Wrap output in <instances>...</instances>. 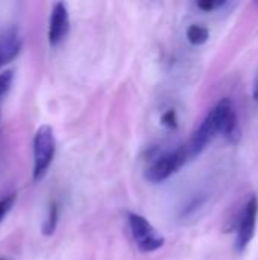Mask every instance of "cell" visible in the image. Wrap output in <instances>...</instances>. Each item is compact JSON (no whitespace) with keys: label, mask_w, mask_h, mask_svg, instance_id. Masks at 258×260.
<instances>
[{"label":"cell","mask_w":258,"mask_h":260,"mask_svg":"<svg viewBox=\"0 0 258 260\" xmlns=\"http://www.w3.org/2000/svg\"><path fill=\"white\" fill-rule=\"evenodd\" d=\"M56 142L53 129L49 125H41L33 137V180H41L53 161Z\"/></svg>","instance_id":"obj_1"},{"label":"cell","mask_w":258,"mask_h":260,"mask_svg":"<svg viewBox=\"0 0 258 260\" xmlns=\"http://www.w3.org/2000/svg\"><path fill=\"white\" fill-rule=\"evenodd\" d=\"M14 203H15V193H9V195L3 197L0 200V222L3 221L6 213H9V210L12 209Z\"/></svg>","instance_id":"obj_11"},{"label":"cell","mask_w":258,"mask_h":260,"mask_svg":"<svg viewBox=\"0 0 258 260\" xmlns=\"http://www.w3.org/2000/svg\"><path fill=\"white\" fill-rule=\"evenodd\" d=\"M12 78H14L12 70H6V72L0 73V98L9 90V87L12 84Z\"/></svg>","instance_id":"obj_12"},{"label":"cell","mask_w":258,"mask_h":260,"mask_svg":"<svg viewBox=\"0 0 258 260\" xmlns=\"http://www.w3.org/2000/svg\"><path fill=\"white\" fill-rule=\"evenodd\" d=\"M58 218H59V206L56 201H53L49 206V213H47V218L43 224V235L44 236H52L55 233L56 225H58Z\"/></svg>","instance_id":"obj_9"},{"label":"cell","mask_w":258,"mask_h":260,"mask_svg":"<svg viewBox=\"0 0 258 260\" xmlns=\"http://www.w3.org/2000/svg\"><path fill=\"white\" fill-rule=\"evenodd\" d=\"M220 134V129H219V122L214 116L213 111H210L205 119L202 120V123L199 125V128L195 131V134L192 136L189 145L186 146L187 149V154H189V158H193L196 155H199L205 148L207 145L217 136Z\"/></svg>","instance_id":"obj_6"},{"label":"cell","mask_w":258,"mask_h":260,"mask_svg":"<svg viewBox=\"0 0 258 260\" xmlns=\"http://www.w3.org/2000/svg\"><path fill=\"white\" fill-rule=\"evenodd\" d=\"M211 111L214 113L217 122H219V129L220 134L231 143H237L240 140L242 131L239 126V120H237V114L236 110L231 104V101L228 98L219 101Z\"/></svg>","instance_id":"obj_5"},{"label":"cell","mask_w":258,"mask_h":260,"mask_svg":"<svg viewBox=\"0 0 258 260\" xmlns=\"http://www.w3.org/2000/svg\"><path fill=\"white\" fill-rule=\"evenodd\" d=\"M257 215L258 200L255 195H252L243 206V209L239 215V221H237V235H236V241H234V248L239 254L245 253V250L248 248L249 242L252 241V238L255 235Z\"/></svg>","instance_id":"obj_3"},{"label":"cell","mask_w":258,"mask_h":260,"mask_svg":"<svg viewBox=\"0 0 258 260\" xmlns=\"http://www.w3.org/2000/svg\"><path fill=\"white\" fill-rule=\"evenodd\" d=\"M254 99L258 101V82L255 84V87H254Z\"/></svg>","instance_id":"obj_15"},{"label":"cell","mask_w":258,"mask_h":260,"mask_svg":"<svg viewBox=\"0 0 258 260\" xmlns=\"http://www.w3.org/2000/svg\"><path fill=\"white\" fill-rule=\"evenodd\" d=\"M21 50V37L15 29L6 30L0 35V67L11 62Z\"/></svg>","instance_id":"obj_8"},{"label":"cell","mask_w":258,"mask_h":260,"mask_svg":"<svg viewBox=\"0 0 258 260\" xmlns=\"http://www.w3.org/2000/svg\"><path fill=\"white\" fill-rule=\"evenodd\" d=\"M161 123L170 129H175L178 126V117L175 110H167L163 116H161Z\"/></svg>","instance_id":"obj_13"},{"label":"cell","mask_w":258,"mask_h":260,"mask_svg":"<svg viewBox=\"0 0 258 260\" xmlns=\"http://www.w3.org/2000/svg\"><path fill=\"white\" fill-rule=\"evenodd\" d=\"M222 5H225V2H222V0H201V2H198V8L205 11V12L214 11V9L220 8Z\"/></svg>","instance_id":"obj_14"},{"label":"cell","mask_w":258,"mask_h":260,"mask_svg":"<svg viewBox=\"0 0 258 260\" xmlns=\"http://www.w3.org/2000/svg\"><path fill=\"white\" fill-rule=\"evenodd\" d=\"M128 225L134 242L141 253H152L164 245V238L144 216L138 213H128Z\"/></svg>","instance_id":"obj_2"},{"label":"cell","mask_w":258,"mask_h":260,"mask_svg":"<svg viewBox=\"0 0 258 260\" xmlns=\"http://www.w3.org/2000/svg\"><path fill=\"white\" fill-rule=\"evenodd\" d=\"M0 260H2V259H0Z\"/></svg>","instance_id":"obj_16"},{"label":"cell","mask_w":258,"mask_h":260,"mask_svg":"<svg viewBox=\"0 0 258 260\" xmlns=\"http://www.w3.org/2000/svg\"><path fill=\"white\" fill-rule=\"evenodd\" d=\"M210 32L205 26L201 24H192L187 29V40L193 44V46H201L204 43L208 41Z\"/></svg>","instance_id":"obj_10"},{"label":"cell","mask_w":258,"mask_h":260,"mask_svg":"<svg viewBox=\"0 0 258 260\" xmlns=\"http://www.w3.org/2000/svg\"><path fill=\"white\" fill-rule=\"evenodd\" d=\"M189 158L187 149L178 148L176 151L166 154L163 157H160L158 160H155L144 172V178L149 183H161L164 180H167L169 177H172L175 172H178V169L186 163V160Z\"/></svg>","instance_id":"obj_4"},{"label":"cell","mask_w":258,"mask_h":260,"mask_svg":"<svg viewBox=\"0 0 258 260\" xmlns=\"http://www.w3.org/2000/svg\"><path fill=\"white\" fill-rule=\"evenodd\" d=\"M70 18L67 6L62 2H58L52 8L50 21H49V43L50 46H58L68 34Z\"/></svg>","instance_id":"obj_7"}]
</instances>
